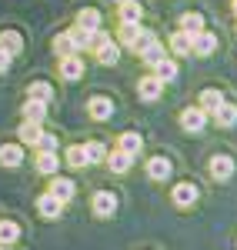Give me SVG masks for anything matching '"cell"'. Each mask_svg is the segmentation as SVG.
Wrapping results in <instances>:
<instances>
[{"instance_id": "cell-1", "label": "cell", "mask_w": 237, "mask_h": 250, "mask_svg": "<svg viewBox=\"0 0 237 250\" xmlns=\"http://www.w3.org/2000/svg\"><path fill=\"white\" fill-rule=\"evenodd\" d=\"M214 50H217V37H214V34H207V30L191 34V54H197V57H211Z\"/></svg>"}, {"instance_id": "cell-2", "label": "cell", "mask_w": 237, "mask_h": 250, "mask_svg": "<svg viewBox=\"0 0 237 250\" xmlns=\"http://www.w3.org/2000/svg\"><path fill=\"white\" fill-rule=\"evenodd\" d=\"M204 124H207V110H200V107H187V110L180 114V127L191 130V134H200Z\"/></svg>"}, {"instance_id": "cell-3", "label": "cell", "mask_w": 237, "mask_h": 250, "mask_svg": "<svg viewBox=\"0 0 237 250\" xmlns=\"http://www.w3.org/2000/svg\"><path fill=\"white\" fill-rule=\"evenodd\" d=\"M197 184H191V180H184V184H177L174 190H171V197H174V204L177 207H194L197 204Z\"/></svg>"}, {"instance_id": "cell-4", "label": "cell", "mask_w": 237, "mask_h": 250, "mask_svg": "<svg viewBox=\"0 0 237 250\" xmlns=\"http://www.w3.org/2000/svg\"><path fill=\"white\" fill-rule=\"evenodd\" d=\"M37 210H40V217H47V220H57L60 213H64V200H57L54 193L47 190V193H40Z\"/></svg>"}, {"instance_id": "cell-5", "label": "cell", "mask_w": 237, "mask_h": 250, "mask_svg": "<svg viewBox=\"0 0 237 250\" xmlns=\"http://www.w3.org/2000/svg\"><path fill=\"white\" fill-rule=\"evenodd\" d=\"M94 213L97 217H114L117 213V197L110 190H97L94 193Z\"/></svg>"}, {"instance_id": "cell-6", "label": "cell", "mask_w": 237, "mask_h": 250, "mask_svg": "<svg viewBox=\"0 0 237 250\" xmlns=\"http://www.w3.org/2000/svg\"><path fill=\"white\" fill-rule=\"evenodd\" d=\"M137 94H140V100H147V104H151V100H157V97L164 94V80H160L157 74L144 77V80L137 83Z\"/></svg>"}, {"instance_id": "cell-7", "label": "cell", "mask_w": 237, "mask_h": 250, "mask_svg": "<svg viewBox=\"0 0 237 250\" xmlns=\"http://www.w3.org/2000/svg\"><path fill=\"white\" fill-rule=\"evenodd\" d=\"M211 177H214V180H231V177H234V160L227 154L211 157Z\"/></svg>"}, {"instance_id": "cell-8", "label": "cell", "mask_w": 237, "mask_h": 250, "mask_svg": "<svg viewBox=\"0 0 237 250\" xmlns=\"http://www.w3.org/2000/svg\"><path fill=\"white\" fill-rule=\"evenodd\" d=\"M171 173H174V164H171L167 157H151V160H147V177H151V180H167Z\"/></svg>"}, {"instance_id": "cell-9", "label": "cell", "mask_w": 237, "mask_h": 250, "mask_svg": "<svg viewBox=\"0 0 237 250\" xmlns=\"http://www.w3.org/2000/svg\"><path fill=\"white\" fill-rule=\"evenodd\" d=\"M60 77H64V80H80V77H84V60H80L77 54L60 57Z\"/></svg>"}, {"instance_id": "cell-10", "label": "cell", "mask_w": 237, "mask_h": 250, "mask_svg": "<svg viewBox=\"0 0 237 250\" xmlns=\"http://www.w3.org/2000/svg\"><path fill=\"white\" fill-rule=\"evenodd\" d=\"M87 114L94 117V120H107V117L114 114V104L107 97H90L87 100Z\"/></svg>"}, {"instance_id": "cell-11", "label": "cell", "mask_w": 237, "mask_h": 250, "mask_svg": "<svg viewBox=\"0 0 237 250\" xmlns=\"http://www.w3.org/2000/svg\"><path fill=\"white\" fill-rule=\"evenodd\" d=\"M54 50H57L60 57H70V54H77V37H74V30H64L54 37Z\"/></svg>"}, {"instance_id": "cell-12", "label": "cell", "mask_w": 237, "mask_h": 250, "mask_svg": "<svg viewBox=\"0 0 237 250\" xmlns=\"http://www.w3.org/2000/svg\"><path fill=\"white\" fill-rule=\"evenodd\" d=\"M97 60L104 63V67H114V63L120 60V47H117V43H114L110 37H107V40H104V43L97 47Z\"/></svg>"}, {"instance_id": "cell-13", "label": "cell", "mask_w": 237, "mask_h": 250, "mask_svg": "<svg viewBox=\"0 0 237 250\" xmlns=\"http://www.w3.org/2000/svg\"><path fill=\"white\" fill-rule=\"evenodd\" d=\"M50 193L67 204V200L74 197V180H70V177H54V180H50Z\"/></svg>"}, {"instance_id": "cell-14", "label": "cell", "mask_w": 237, "mask_h": 250, "mask_svg": "<svg viewBox=\"0 0 237 250\" xmlns=\"http://www.w3.org/2000/svg\"><path fill=\"white\" fill-rule=\"evenodd\" d=\"M117 147L124 150V154L137 157V154H140V147H144V137H140V134H134V130H127V134H120Z\"/></svg>"}, {"instance_id": "cell-15", "label": "cell", "mask_w": 237, "mask_h": 250, "mask_svg": "<svg viewBox=\"0 0 237 250\" xmlns=\"http://www.w3.org/2000/svg\"><path fill=\"white\" fill-rule=\"evenodd\" d=\"M130 164H134V157L124 154L120 147L114 150V154H107V167H110L114 173H127V170H130Z\"/></svg>"}, {"instance_id": "cell-16", "label": "cell", "mask_w": 237, "mask_h": 250, "mask_svg": "<svg viewBox=\"0 0 237 250\" xmlns=\"http://www.w3.org/2000/svg\"><path fill=\"white\" fill-rule=\"evenodd\" d=\"M77 27H80V30H100V10L84 7V10L77 14Z\"/></svg>"}, {"instance_id": "cell-17", "label": "cell", "mask_w": 237, "mask_h": 250, "mask_svg": "<svg viewBox=\"0 0 237 250\" xmlns=\"http://www.w3.org/2000/svg\"><path fill=\"white\" fill-rule=\"evenodd\" d=\"M214 120H217V127H234V124H237V107L224 100L217 110H214Z\"/></svg>"}, {"instance_id": "cell-18", "label": "cell", "mask_w": 237, "mask_h": 250, "mask_svg": "<svg viewBox=\"0 0 237 250\" xmlns=\"http://www.w3.org/2000/svg\"><path fill=\"white\" fill-rule=\"evenodd\" d=\"M140 17H144V7H140L137 0H124L120 3V20L124 23H140Z\"/></svg>"}, {"instance_id": "cell-19", "label": "cell", "mask_w": 237, "mask_h": 250, "mask_svg": "<svg viewBox=\"0 0 237 250\" xmlns=\"http://www.w3.org/2000/svg\"><path fill=\"white\" fill-rule=\"evenodd\" d=\"M20 160H23V150H20L17 144H3L0 147V164L3 167H20Z\"/></svg>"}, {"instance_id": "cell-20", "label": "cell", "mask_w": 237, "mask_h": 250, "mask_svg": "<svg viewBox=\"0 0 237 250\" xmlns=\"http://www.w3.org/2000/svg\"><path fill=\"white\" fill-rule=\"evenodd\" d=\"M84 157H87V167L90 164H104L107 160V147L100 140H90V144H84Z\"/></svg>"}, {"instance_id": "cell-21", "label": "cell", "mask_w": 237, "mask_h": 250, "mask_svg": "<svg viewBox=\"0 0 237 250\" xmlns=\"http://www.w3.org/2000/svg\"><path fill=\"white\" fill-rule=\"evenodd\" d=\"M57 167H60L57 150H40V157H37V170L40 173H57Z\"/></svg>"}, {"instance_id": "cell-22", "label": "cell", "mask_w": 237, "mask_h": 250, "mask_svg": "<svg viewBox=\"0 0 237 250\" xmlns=\"http://www.w3.org/2000/svg\"><path fill=\"white\" fill-rule=\"evenodd\" d=\"M140 30H144L140 23H120V43L134 50V47H137V40H140Z\"/></svg>"}, {"instance_id": "cell-23", "label": "cell", "mask_w": 237, "mask_h": 250, "mask_svg": "<svg viewBox=\"0 0 237 250\" xmlns=\"http://www.w3.org/2000/svg\"><path fill=\"white\" fill-rule=\"evenodd\" d=\"M140 57H144V63H151V67H157L160 60L167 57V54H164V47H160L157 40H151V43H147V47H144V50H137Z\"/></svg>"}, {"instance_id": "cell-24", "label": "cell", "mask_w": 237, "mask_h": 250, "mask_svg": "<svg viewBox=\"0 0 237 250\" xmlns=\"http://www.w3.org/2000/svg\"><path fill=\"white\" fill-rule=\"evenodd\" d=\"M0 47H3V50H7V54L14 57V54H20L23 40H20V34H17V30H3V34H0Z\"/></svg>"}, {"instance_id": "cell-25", "label": "cell", "mask_w": 237, "mask_h": 250, "mask_svg": "<svg viewBox=\"0 0 237 250\" xmlns=\"http://www.w3.org/2000/svg\"><path fill=\"white\" fill-rule=\"evenodd\" d=\"M40 134H43V130H40V124H34V120H23L20 130H17V137L23 140V144H37Z\"/></svg>"}, {"instance_id": "cell-26", "label": "cell", "mask_w": 237, "mask_h": 250, "mask_svg": "<svg viewBox=\"0 0 237 250\" xmlns=\"http://www.w3.org/2000/svg\"><path fill=\"white\" fill-rule=\"evenodd\" d=\"M50 97H54V90H50V83H43V80L30 83V90H27V100H40V104H50Z\"/></svg>"}, {"instance_id": "cell-27", "label": "cell", "mask_w": 237, "mask_h": 250, "mask_svg": "<svg viewBox=\"0 0 237 250\" xmlns=\"http://www.w3.org/2000/svg\"><path fill=\"white\" fill-rule=\"evenodd\" d=\"M43 117H47V104H40V100H27V104H23V120L40 124Z\"/></svg>"}, {"instance_id": "cell-28", "label": "cell", "mask_w": 237, "mask_h": 250, "mask_svg": "<svg viewBox=\"0 0 237 250\" xmlns=\"http://www.w3.org/2000/svg\"><path fill=\"white\" fill-rule=\"evenodd\" d=\"M220 104H224V94L220 90H204L200 94V110H207V114H214Z\"/></svg>"}, {"instance_id": "cell-29", "label": "cell", "mask_w": 237, "mask_h": 250, "mask_svg": "<svg viewBox=\"0 0 237 250\" xmlns=\"http://www.w3.org/2000/svg\"><path fill=\"white\" fill-rule=\"evenodd\" d=\"M171 50H174L177 57H187V54H191V34H187V30L174 34V37H171Z\"/></svg>"}, {"instance_id": "cell-30", "label": "cell", "mask_w": 237, "mask_h": 250, "mask_svg": "<svg viewBox=\"0 0 237 250\" xmlns=\"http://www.w3.org/2000/svg\"><path fill=\"white\" fill-rule=\"evenodd\" d=\"M17 237H20V227L14 220H0V244H3V247H10Z\"/></svg>"}, {"instance_id": "cell-31", "label": "cell", "mask_w": 237, "mask_h": 250, "mask_svg": "<svg viewBox=\"0 0 237 250\" xmlns=\"http://www.w3.org/2000/svg\"><path fill=\"white\" fill-rule=\"evenodd\" d=\"M157 77L164 80V83H171V80L177 77V63H174L171 57H164V60L157 63Z\"/></svg>"}, {"instance_id": "cell-32", "label": "cell", "mask_w": 237, "mask_h": 250, "mask_svg": "<svg viewBox=\"0 0 237 250\" xmlns=\"http://www.w3.org/2000/svg\"><path fill=\"white\" fill-rule=\"evenodd\" d=\"M180 30H187V34L204 30V17H200V14H184V17H180Z\"/></svg>"}, {"instance_id": "cell-33", "label": "cell", "mask_w": 237, "mask_h": 250, "mask_svg": "<svg viewBox=\"0 0 237 250\" xmlns=\"http://www.w3.org/2000/svg\"><path fill=\"white\" fill-rule=\"evenodd\" d=\"M67 164H70V167H77V170H84V167H87L84 147H70V150H67Z\"/></svg>"}, {"instance_id": "cell-34", "label": "cell", "mask_w": 237, "mask_h": 250, "mask_svg": "<svg viewBox=\"0 0 237 250\" xmlns=\"http://www.w3.org/2000/svg\"><path fill=\"white\" fill-rule=\"evenodd\" d=\"M37 147H40V150H57V137H54V134H40Z\"/></svg>"}, {"instance_id": "cell-35", "label": "cell", "mask_w": 237, "mask_h": 250, "mask_svg": "<svg viewBox=\"0 0 237 250\" xmlns=\"http://www.w3.org/2000/svg\"><path fill=\"white\" fill-rule=\"evenodd\" d=\"M7 70H10V54L0 47V74H7Z\"/></svg>"}, {"instance_id": "cell-36", "label": "cell", "mask_w": 237, "mask_h": 250, "mask_svg": "<svg viewBox=\"0 0 237 250\" xmlns=\"http://www.w3.org/2000/svg\"><path fill=\"white\" fill-rule=\"evenodd\" d=\"M0 250H10V247H3V244H0Z\"/></svg>"}, {"instance_id": "cell-37", "label": "cell", "mask_w": 237, "mask_h": 250, "mask_svg": "<svg viewBox=\"0 0 237 250\" xmlns=\"http://www.w3.org/2000/svg\"><path fill=\"white\" fill-rule=\"evenodd\" d=\"M234 14H237V0H234Z\"/></svg>"}, {"instance_id": "cell-38", "label": "cell", "mask_w": 237, "mask_h": 250, "mask_svg": "<svg viewBox=\"0 0 237 250\" xmlns=\"http://www.w3.org/2000/svg\"><path fill=\"white\" fill-rule=\"evenodd\" d=\"M120 3H124V0H120Z\"/></svg>"}]
</instances>
